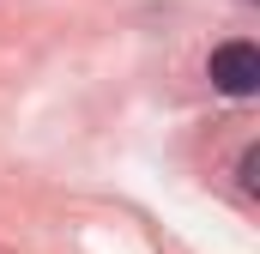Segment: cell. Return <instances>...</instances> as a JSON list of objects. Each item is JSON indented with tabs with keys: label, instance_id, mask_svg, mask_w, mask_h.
Segmentation results:
<instances>
[{
	"label": "cell",
	"instance_id": "cell-1",
	"mask_svg": "<svg viewBox=\"0 0 260 254\" xmlns=\"http://www.w3.org/2000/svg\"><path fill=\"white\" fill-rule=\"evenodd\" d=\"M212 85L224 97H254L260 91V49L254 43H218L212 49Z\"/></svg>",
	"mask_w": 260,
	"mask_h": 254
},
{
	"label": "cell",
	"instance_id": "cell-2",
	"mask_svg": "<svg viewBox=\"0 0 260 254\" xmlns=\"http://www.w3.org/2000/svg\"><path fill=\"white\" fill-rule=\"evenodd\" d=\"M242 188H248V194L260 188V151H248V157H242Z\"/></svg>",
	"mask_w": 260,
	"mask_h": 254
}]
</instances>
